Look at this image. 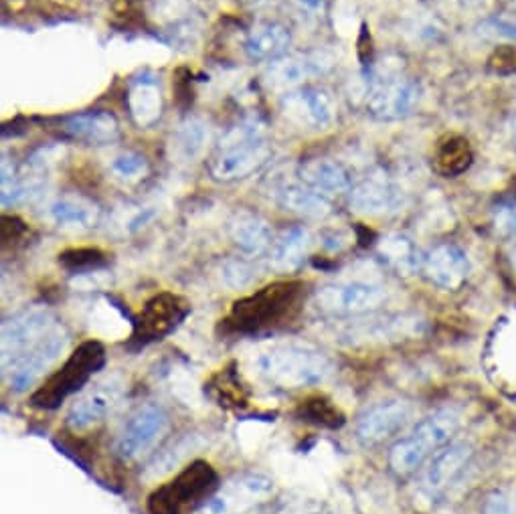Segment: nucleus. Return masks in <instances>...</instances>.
Returning <instances> with one entry per match:
<instances>
[{
  "label": "nucleus",
  "instance_id": "423d86ee",
  "mask_svg": "<svg viewBox=\"0 0 516 514\" xmlns=\"http://www.w3.org/2000/svg\"><path fill=\"white\" fill-rule=\"evenodd\" d=\"M387 300V290L369 280H344L322 286L316 294L312 304L316 310L330 314V316H365L381 308Z\"/></svg>",
  "mask_w": 516,
  "mask_h": 514
},
{
  "label": "nucleus",
  "instance_id": "39448f33",
  "mask_svg": "<svg viewBox=\"0 0 516 514\" xmlns=\"http://www.w3.org/2000/svg\"><path fill=\"white\" fill-rule=\"evenodd\" d=\"M300 282H276L233 304L229 322L239 332H257L286 318L298 302Z\"/></svg>",
  "mask_w": 516,
  "mask_h": 514
},
{
  "label": "nucleus",
  "instance_id": "dca6fc26",
  "mask_svg": "<svg viewBox=\"0 0 516 514\" xmlns=\"http://www.w3.org/2000/svg\"><path fill=\"white\" fill-rule=\"evenodd\" d=\"M187 314L189 304L181 296L162 292L144 306L140 318L136 320L134 336L140 342L160 340L175 330L187 318Z\"/></svg>",
  "mask_w": 516,
  "mask_h": 514
},
{
  "label": "nucleus",
  "instance_id": "c03bdc74",
  "mask_svg": "<svg viewBox=\"0 0 516 514\" xmlns=\"http://www.w3.org/2000/svg\"><path fill=\"white\" fill-rule=\"evenodd\" d=\"M512 3H514V9H516V0H512Z\"/></svg>",
  "mask_w": 516,
  "mask_h": 514
},
{
  "label": "nucleus",
  "instance_id": "412c9836",
  "mask_svg": "<svg viewBox=\"0 0 516 514\" xmlns=\"http://www.w3.org/2000/svg\"><path fill=\"white\" fill-rule=\"evenodd\" d=\"M300 179L322 195L347 193L353 185V177L347 168L332 158H310L300 166Z\"/></svg>",
  "mask_w": 516,
  "mask_h": 514
},
{
  "label": "nucleus",
  "instance_id": "c756f323",
  "mask_svg": "<svg viewBox=\"0 0 516 514\" xmlns=\"http://www.w3.org/2000/svg\"><path fill=\"white\" fill-rule=\"evenodd\" d=\"M379 251H381V255L385 257V260L395 270H399L401 274L413 272L423 262V257H421V260L417 257V251H415L413 243L407 237L397 235V233L395 235H387L379 243Z\"/></svg>",
  "mask_w": 516,
  "mask_h": 514
},
{
  "label": "nucleus",
  "instance_id": "f8f14e48",
  "mask_svg": "<svg viewBox=\"0 0 516 514\" xmlns=\"http://www.w3.org/2000/svg\"><path fill=\"white\" fill-rule=\"evenodd\" d=\"M421 90L409 77H383L371 85L367 94V112L377 120H399L419 104Z\"/></svg>",
  "mask_w": 516,
  "mask_h": 514
},
{
  "label": "nucleus",
  "instance_id": "e433bc0d",
  "mask_svg": "<svg viewBox=\"0 0 516 514\" xmlns=\"http://www.w3.org/2000/svg\"><path fill=\"white\" fill-rule=\"evenodd\" d=\"M488 71L494 75H516V43L500 45L488 57Z\"/></svg>",
  "mask_w": 516,
  "mask_h": 514
},
{
  "label": "nucleus",
  "instance_id": "ddd939ff",
  "mask_svg": "<svg viewBox=\"0 0 516 514\" xmlns=\"http://www.w3.org/2000/svg\"><path fill=\"white\" fill-rule=\"evenodd\" d=\"M284 116L306 130H326L336 118V102L324 88L302 85L282 98Z\"/></svg>",
  "mask_w": 516,
  "mask_h": 514
},
{
  "label": "nucleus",
  "instance_id": "c9c22d12",
  "mask_svg": "<svg viewBox=\"0 0 516 514\" xmlns=\"http://www.w3.org/2000/svg\"><path fill=\"white\" fill-rule=\"evenodd\" d=\"M61 264L73 272L92 270L104 264V255L98 249H71L61 255Z\"/></svg>",
  "mask_w": 516,
  "mask_h": 514
},
{
  "label": "nucleus",
  "instance_id": "f704fd0d",
  "mask_svg": "<svg viewBox=\"0 0 516 514\" xmlns=\"http://www.w3.org/2000/svg\"><path fill=\"white\" fill-rule=\"evenodd\" d=\"M478 35L488 41H496L504 45L516 43V23L502 17H492L478 25Z\"/></svg>",
  "mask_w": 516,
  "mask_h": 514
},
{
  "label": "nucleus",
  "instance_id": "4468645a",
  "mask_svg": "<svg viewBox=\"0 0 516 514\" xmlns=\"http://www.w3.org/2000/svg\"><path fill=\"white\" fill-rule=\"evenodd\" d=\"M272 156V148L266 138L249 140L241 144H225L219 148L217 156L211 160V175L217 181L231 183L241 181L260 170Z\"/></svg>",
  "mask_w": 516,
  "mask_h": 514
},
{
  "label": "nucleus",
  "instance_id": "a878e982",
  "mask_svg": "<svg viewBox=\"0 0 516 514\" xmlns=\"http://www.w3.org/2000/svg\"><path fill=\"white\" fill-rule=\"evenodd\" d=\"M310 247V233L304 227L286 229L278 239H274L270 253V266L276 272H294L298 270Z\"/></svg>",
  "mask_w": 516,
  "mask_h": 514
},
{
  "label": "nucleus",
  "instance_id": "cd10ccee",
  "mask_svg": "<svg viewBox=\"0 0 516 514\" xmlns=\"http://www.w3.org/2000/svg\"><path fill=\"white\" fill-rule=\"evenodd\" d=\"M278 201L284 209L294 211L302 217H310V219H324L332 211L326 195L314 191L312 187H308L304 183L282 187L278 191Z\"/></svg>",
  "mask_w": 516,
  "mask_h": 514
},
{
  "label": "nucleus",
  "instance_id": "4be33fe9",
  "mask_svg": "<svg viewBox=\"0 0 516 514\" xmlns=\"http://www.w3.org/2000/svg\"><path fill=\"white\" fill-rule=\"evenodd\" d=\"M63 132L73 140L102 146L120 136V124L112 112H85L67 118L63 122Z\"/></svg>",
  "mask_w": 516,
  "mask_h": 514
},
{
  "label": "nucleus",
  "instance_id": "2eb2a0df",
  "mask_svg": "<svg viewBox=\"0 0 516 514\" xmlns=\"http://www.w3.org/2000/svg\"><path fill=\"white\" fill-rule=\"evenodd\" d=\"M332 67V57L324 51H310L302 55L280 57L270 63L264 73V81L268 88L278 92H292L302 88L312 77L324 75Z\"/></svg>",
  "mask_w": 516,
  "mask_h": 514
},
{
  "label": "nucleus",
  "instance_id": "a211bd4d",
  "mask_svg": "<svg viewBox=\"0 0 516 514\" xmlns=\"http://www.w3.org/2000/svg\"><path fill=\"white\" fill-rule=\"evenodd\" d=\"M122 397V383L112 379L106 383L96 385L94 389L85 391L69 409L67 425L73 432H83L88 427L100 423L120 401Z\"/></svg>",
  "mask_w": 516,
  "mask_h": 514
},
{
  "label": "nucleus",
  "instance_id": "ea45409f",
  "mask_svg": "<svg viewBox=\"0 0 516 514\" xmlns=\"http://www.w3.org/2000/svg\"><path fill=\"white\" fill-rule=\"evenodd\" d=\"M25 233V223L15 219V217H5L3 219V241L9 243L11 239H17L19 235Z\"/></svg>",
  "mask_w": 516,
  "mask_h": 514
},
{
  "label": "nucleus",
  "instance_id": "5701e85b",
  "mask_svg": "<svg viewBox=\"0 0 516 514\" xmlns=\"http://www.w3.org/2000/svg\"><path fill=\"white\" fill-rule=\"evenodd\" d=\"M292 43L290 31L276 21L255 25L245 41V51L253 61H276L284 57Z\"/></svg>",
  "mask_w": 516,
  "mask_h": 514
},
{
  "label": "nucleus",
  "instance_id": "aec40b11",
  "mask_svg": "<svg viewBox=\"0 0 516 514\" xmlns=\"http://www.w3.org/2000/svg\"><path fill=\"white\" fill-rule=\"evenodd\" d=\"M474 456V448L468 442H452L442 448L436 456H432L425 472V488L432 494L444 492L452 486L464 468L470 464Z\"/></svg>",
  "mask_w": 516,
  "mask_h": 514
},
{
  "label": "nucleus",
  "instance_id": "79ce46f5",
  "mask_svg": "<svg viewBox=\"0 0 516 514\" xmlns=\"http://www.w3.org/2000/svg\"><path fill=\"white\" fill-rule=\"evenodd\" d=\"M512 264L516 266V241H514V249H512Z\"/></svg>",
  "mask_w": 516,
  "mask_h": 514
},
{
  "label": "nucleus",
  "instance_id": "473e14b6",
  "mask_svg": "<svg viewBox=\"0 0 516 514\" xmlns=\"http://www.w3.org/2000/svg\"><path fill=\"white\" fill-rule=\"evenodd\" d=\"M302 417L306 421L326 425V427H338L342 425V413L326 399H312L302 405Z\"/></svg>",
  "mask_w": 516,
  "mask_h": 514
},
{
  "label": "nucleus",
  "instance_id": "f03ea898",
  "mask_svg": "<svg viewBox=\"0 0 516 514\" xmlns=\"http://www.w3.org/2000/svg\"><path fill=\"white\" fill-rule=\"evenodd\" d=\"M462 415L456 409H440L423 417L413 430L397 440L389 452V466L395 474L407 476L419 470L427 460H432L446 448L460 430Z\"/></svg>",
  "mask_w": 516,
  "mask_h": 514
},
{
  "label": "nucleus",
  "instance_id": "9d476101",
  "mask_svg": "<svg viewBox=\"0 0 516 514\" xmlns=\"http://www.w3.org/2000/svg\"><path fill=\"white\" fill-rule=\"evenodd\" d=\"M413 417V405L405 399H385L367 407L357 421V440L365 448L381 446L403 432Z\"/></svg>",
  "mask_w": 516,
  "mask_h": 514
},
{
  "label": "nucleus",
  "instance_id": "4c0bfd02",
  "mask_svg": "<svg viewBox=\"0 0 516 514\" xmlns=\"http://www.w3.org/2000/svg\"><path fill=\"white\" fill-rule=\"evenodd\" d=\"M223 278L231 288H245L255 280V270L249 262L243 260H233L225 264L223 268Z\"/></svg>",
  "mask_w": 516,
  "mask_h": 514
},
{
  "label": "nucleus",
  "instance_id": "9b49d317",
  "mask_svg": "<svg viewBox=\"0 0 516 514\" xmlns=\"http://www.w3.org/2000/svg\"><path fill=\"white\" fill-rule=\"evenodd\" d=\"M53 328L55 316L47 306H31L7 318L3 322V367L37 345Z\"/></svg>",
  "mask_w": 516,
  "mask_h": 514
},
{
  "label": "nucleus",
  "instance_id": "bb28decb",
  "mask_svg": "<svg viewBox=\"0 0 516 514\" xmlns=\"http://www.w3.org/2000/svg\"><path fill=\"white\" fill-rule=\"evenodd\" d=\"M474 160V152L470 142L460 134L444 136L434 152L436 170L444 177H458L470 168Z\"/></svg>",
  "mask_w": 516,
  "mask_h": 514
},
{
  "label": "nucleus",
  "instance_id": "2f4dec72",
  "mask_svg": "<svg viewBox=\"0 0 516 514\" xmlns=\"http://www.w3.org/2000/svg\"><path fill=\"white\" fill-rule=\"evenodd\" d=\"M112 175L122 183H136L148 173V162L142 154L136 152H122L112 158L110 164Z\"/></svg>",
  "mask_w": 516,
  "mask_h": 514
},
{
  "label": "nucleus",
  "instance_id": "0eeeda50",
  "mask_svg": "<svg viewBox=\"0 0 516 514\" xmlns=\"http://www.w3.org/2000/svg\"><path fill=\"white\" fill-rule=\"evenodd\" d=\"M272 492V478L257 472H243L219 486L217 492L199 508V514H251L272 496Z\"/></svg>",
  "mask_w": 516,
  "mask_h": 514
},
{
  "label": "nucleus",
  "instance_id": "6ab92c4d",
  "mask_svg": "<svg viewBox=\"0 0 516 514\" xmlns=\"http://www.w3.org/2000/svg\"><path fill=\"white\" fill-rule=\"evenodd\" d=\"M351 205L361 215L383 217L401 205V193L387 173L377 170L353 187Z\"/></svg>",
  "mask_w": 516,
  "mask_h": 514
},
{
  "label": "nucleus",
  "instance_id": "7c9ffc66",
  "mask_svg": "<svg viewBox=\"0 0 516 514\" xmlns=\"http://www.w3.org/2000/svg\"><path fill=\"white\" fill-rule=\"evenodd\" d=\"M207 144H209V126L203 120L189 118L179 126L175 136V148L183 160H193L201 156Z\"/></svg>",
  "mask_w": 516,
  "mask_h": 514
},
{
  "label": "nucleus",
  "instance_id": "1a4fd4ad",
  "mask_svg": "<svg viewBox=\"0 0 516 514\" xmlns=\"http://www.w3.org/2000/svg\"><path fill=\"white\" fill-rule=\"evenodd\" d=\"M67 332L63 328H53L47 336H43L37 345L17 357L13 363L5 367L9 377V385L13 391L23 393L31 389L35 383L43 379V375L57 363L67 347Z\"/></svg>",
  "mask_w": 516,
  "mask_h": 514
},
{
  "label": "nucleus",
  "instance_id": "b1692460",
  "mask_svg": "<svg viewBox=\"0 0 516 514\" xmlns=\"http://www.w3.org/2000/svg\"><path fill=\"white\" fill-rule=\"evenodd\" d=\"M229 235L233 243L245 253V255H264L272 249L274 235L268 227V223L251 213H241L231 221Z\"/></svg>",
  "mask_w": 516,
  "mask_h": 514
},
{
  "label": "nucleus",
  "instance_id": "7ed1b4c3",
  "mask_svg": "<svg viewBox=\"0 0 516 514\" xmlns=\"http://www.w3.org/2000/svg\"><path fill=\"white\" fill-rule=\"evenodd\" d=\"M106 365V349L100 340H85L69 355V359L49 375L47 381L31 395V405L37 409H57L71 395L79 393L90 379Z\"/></svg>",
  "mask_w": 516,
  "mask_h": 514
},
{
  "label": "nucleus",
  "instance_id": "20e7f679",
  "mask_svg": "<svg viewBox=\"0 0 516 514\" xmlns=\"http://www.w3.org/2000/svg\"><path fill=\"white\" fill-rule=\"evenodd\" d=\"M217 488L219 476L215 468L205 460H195L148 496V512L185 514L191 508H201Z\"/></svg>",
  "mask_w": 516,
  "mask_h": 514
},
{
  "label": "nucleus",
  "instance_id": "37998d69",
  "mask_svg": "<svg viewBox=\"0 0 516 514\" xmlns=\"http://www.w3.org/2000/svg\"><path fill=\"white\" fill-rule=\"evenodd\" d=\"M510 514H516V502L512 504V512H510Z\"/></svg>",
  "mask_w": 516,
  "mask_h": 514
},
{
  "label": "nucleus",
  "instance_id": "f3484780",
  "mask_svg": "<svg viewBox=\"0 0 516 514\" xmlns=\"http://www.w3.org/2000/svg\"><path fill=\"white\" fill-rule=\"evenodd\" d=\"M421 268L429 282L444 290H458L470 274V260L462 247L440 243L423 255Z\"/></svg>",
  "mask_w": 516,
  "mask_h": 514
},
{
  "label": "nucleus",
  "instance_id": "58836bf2",
  "mask_svg": "<svg viewBox=\"0 0 516 514\" xmlns=\"http://www.w3.org/2000/svg\"><path fill=\"white\" fill-rule=\"evenodd\" d=\"M510 512H512V502L502 490L488 494L480 508V514H510Z\"/></svg>",
  "mask_w": 516,
  "mask_h": 514
},
{
  "label": "nucleus",
  "instance_id": "a19ab883",
  "mask_svg": "<svg viewBox=\"0 0 516 514\" xmlns=\"http://www.w3.org/2000/svg\"><path fill=\"white\" fill-rule=\"evenodd\" d=\"M508 128H510V134L516 138V114H512V116H510V120H508Z\"/></svg>",
  "mask_w": 516,
  "mask_h": 514
},
{
  "label": "nucleus",
  "instance_id": "f257e3e1",
  "mask_svg": "<svg viewBox=\"0 0 516 514\" xmlns=\"http://www.w3.org/2000/svg\"><path fill=\"white\" fill-rule=\"evenodd\" d=\"M253 373L272 387L302 389L322 385L334 371L332 361L308 345H274L257 353L251 363Z\"/></svg>",
  "mask_w": 516,
  "mask_h": 514
},
{
  "label": "nucleus",
  "instance_id": "6e6552de",
  "mask_svg": "<svg viewBox=\"0 0 516 514\" xmlns=\"http://www.w3.org/2000/svg\"><path fill=\"white\" fill-rule=\"evenodd\" d=\"M168 413L156 405L146 403L138 407L128 421L116 442V452L126 462H138L148 456L168 432Z\"/></svg>",
  "mask_w": 516,
  "mask_h": 514
},
{
  "label": "nucleus",
  "instance_id": "c85d7f7f",
  "mask_svg": "<svg viewBox=\"0 0 516 514\" xmlns=\"http://www.w3.org/2000/svg\"><path fill=\"white\" fill-rule=\"evenodd\" d=\"M128 106L138 126H152L162 114V94L158 83L154 79L134 81L128 94Z\"/></svg>",
  "mask_w": 516,
  "mask_h": 514
},
{
  "label": "nucleus",
  "instance_id": "393cba45",
  "mask_svg": "<svg viewBox=\"0 0 516 514\" xmlns=\"http://www.w3.org/2000/svg\"><path fill=\"white\" fill-rule=\"evenodd\" d=\"M49 217L55 225L71 231L92 229L100 221V209L96 203L83 197H59L49 205Z\"/></svg>",
  "mask_w": 516,
  "mask_h": 514
},
{
  "label": "nucleus",
  "instance_id": "72a5a7b5",
  "mask_svg": "<svg viewBox=\"0 0 516 514\" xmlns=\"http://www.w3.org/2000/svg\"><path fill=\"white\" fill-rule=\"evenodd\" d=\"M492 225L498 237L516 241V197L498 203L492 215Z\"/></svg>",
  "mask_w": 516,
  "mask_h": 514
}]
</instances>
